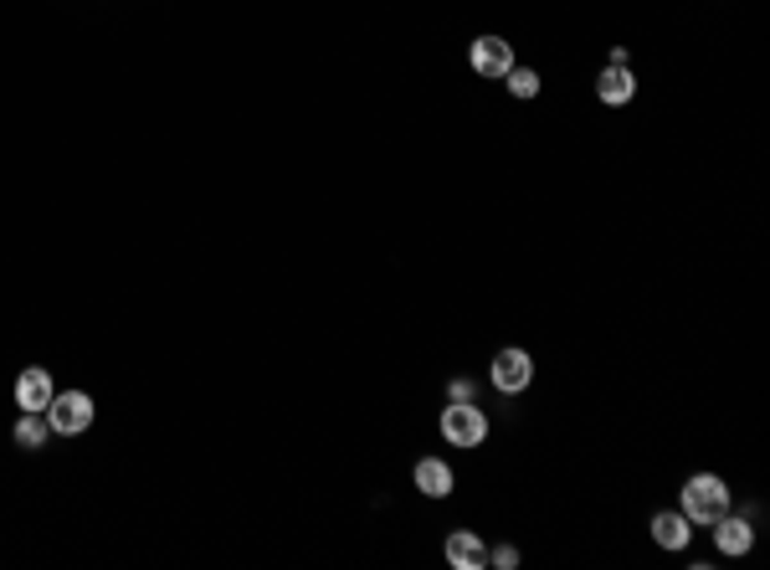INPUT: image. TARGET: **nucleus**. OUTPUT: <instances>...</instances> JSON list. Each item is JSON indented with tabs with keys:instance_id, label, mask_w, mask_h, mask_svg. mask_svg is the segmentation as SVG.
Segmentation results:
<instances>
[{
	"instance_id": "9b49d317",
	"label": "nucleus",
	"mask_w": 770,
	"mask_h": 570,
	"mask_svg": "<svg viewBox=\"0 0 770 570\" xmlns=\"http://www.w3.org/2000/svg\"><path fill=\"white\" fill-rule=\"evenodd\" d=\"M648 529H652V540H657V550H673V556L688 550V540H694V525L683 519V509H657Z\"/></svg>"
},
{
	"instance_id": "f8f14e48",
	"label": "nucleus",
	"mask_w": 770,
	"mask_h": 570,
	"mask_svg": "<svg viewBox=\"0 0 770 570\" xmlns=\"http://www.w3.org/2000/svg\"><path fill=\"white\" fill-rule=\"evenodd\" d=\"M11 437H15V448L21 452H42L46 437H52V421H46V411H21Z\"/></svg>"
},
{
	"instance_id": "ddd939ff",
	"label": "nucleus",
	"mask_w": 770,
	"mask_h": 570,
	"mask_svg": "<svg viewBox=\"0 0 770 570\" xmlns=\"http://www.w3.org/2000/svg\"><path fill=\"white\" fill-rule=\"evenodd\" d=\"M504 83H509V93H514L518 104H530V98H539V88H545V83H539V73H534V67H518V62H514V67H509V77H504Z\"/></svg>"
},
{
	"instance_id": "7ed1b4c3",
	"label": "nucleus",
	"mask_w": 770,
	"mask_h": 570,
	"mask_svg": "<svg viewBox=\"0 0 770 570\" xmlns=\"http://www.w3.org/2000/svg\"><path fill=\"white\" fill-rule=\"evenodd\" d=\"M98 417V406H93L88 390H57L52 406H46V421H52V437H83Z\"/></svg>"
},
{
	"instance_id": "2eb2a0df",
	"label": "nucleus",
	"mask_w": 770,
	"mask_h": 570,
	"mask_svg": "<svg viewBox=\"0 0 770 570\" xmlns=\"http://www.w3.org/2000/svg\"><path fill=\"white\" fill-rule=\"evenodd\" d=\"M447 401H478V380H468V376L447 380Z\"/></svg>"
},
{
	"instance_id": "20e7f679",
	"label": "nucleus",
	"mask_w": 770,
	"mask_h": 570,
	"mask_svg": "<svg viewBox=\"0 0 770 570\" xmlns=\"http://www.w3.org/2000/svg\"><path fill=\"white\" fill-rule=\"evenodd\" d=\"M489 386L499 390V396H524V390L534 386V355L518 345L499 349L489 361Z\"/></svg>"
},
{
	"instance_id": "0eeeda50",
	"label": "nucleus",
	"mask_w": 770,
	"mask_h": 570,
	"mask_svg": "<svg viewBox=\"0 0 770 570\" xmlns=\"http://www.w3.org/2000/svg\"><path fill=\"white\" fill-rule=\"evenodd\" d=\"M442 556L452 570H489V545H483V535H473V529H447Z\"/></svg>"
},
{
	"instance_id": "9d476101",
	"label": "nucleus",
	"mask_w": 770,
	"mask_h": 570,
	"mask_svg": "<svg viewBox=\"0 0 770 570\" xmlns=\"http://www.w3.org/2000/svg\"><path fill=\"white\" fill-rule=\"evenodd\" d=\"M411 478H416V494L421 498H447L458 488V473H452L447 458H421V463L411 467Z\"/></svg>"
},
{
	"instance_id": "f257e3e1",
	"label": "nucleus",
	"mask_w": 770,
	"mask_h": 570,
	"mask_svg": "<svg viewBox=\"0 0 770 570\" xmlns=\"http://www.w3.org/2000/svg\"><path fill=\"white\" fill-rule=\"evenodd\" d=\"M678 509L694 529H709L719 514L735 509V494H729V483L719 478V473H694V478H683Z\"/></svg>"
},
{
	"instance_id": "f03ea898",
	"label": "nucleus",
	"mask_w": 770,
	"mask_h": 570,
	"mask_svg": "<svg viewBox=\"0 0 770 570\" xmlns=\"http://www.w3.org/2000/svg\"><path fill=\"white\" fill-rule=\"evenodd\" d=\"M437 432H442L447 448H483L489 432H493V421H489V411H483L478 401H447Z\"/></svg>"
},
{
	"instance_id": "39448f33",
	"label": "nucleus",
	"mask_w": 770,
	"mask_h": 570,
	"mask_svg": "<svg viewBox=\"0 0 770 570\" xmlns=\"http://www.w3.org/2000/svg\"><path fill=\"white\" fill-rule=\"evenodd\" d=\"M468 67H473L483 83H504L509 67H514V42H504V36H478V42L468 46Z\"/></svg>"
},
{
	"instance_id": "6e6552de",
	"label": "nucleus",
	"mask_w": 770,
	"mask_h": 570,
	"mask_svg": "<svg viewBox=\"0 0 770 570\" xmlns=\"http://www.w3.org/2000/svg\"><path fill=\"white\" fill-rule=\"evenodd\" d=\"M596 98H601L607 108H627V104H632V98H638V73H632V62H627V67L607 62L601 77H596Z\"/></svg>"
},
{
	"instance_id": "1a4fd4ad",
	"label": "nucleus",
	"mask_w": 770,
	"mask_h": 570,
	"mask_svg": "<svg viewBox=\"0 0 770 570\" xmlns=\"http://www.w3.org/2000/svg\"><path fill=\"white\" fill-rule=\"evenodd\" d=\"M52 396H57V386H52V370H42V365H26L15 376V406L21 411H46Z\"/></svg>"
},
{
	"instance_id": "4468645a",
	"label": "nucleus",
	"mask_w": 770,
	"mask_h": 570,
	"mask_svg": "<svg viewBox=\"0 0 770 570\" xmlns=\"http://www.w3.org/2000/svg\"><path fill=\"white\" fill-rule=\"evenodd\" d=\"M489 566H493V570H518V545H493V550H489Z\"/></svg>"
},
{
	"instance_id": "423d86ee",
	"label": "nucleus",
	"mask_w": 770,
	"mask_h": 570,
	"mask_svg": "<svg viewBox=\"0 0 770 570\" xmlns=\"http://www.w3.org/2000/svg\"><path fill=\"white\" fill-rule=\"evenodd\" d=\"M714 550H719V556H729V560H740V556H750V550H756V519H750V514H719V519H714Z\"/></svg>"
}]
</instances>
